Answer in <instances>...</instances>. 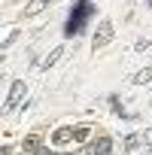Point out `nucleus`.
<instances>
[{
  "instance_id": "f257e3e1",
  "label": "nucleus",
  "mask_w": 152,
  "mask_h": 155,
  "mask_svg": "<svg viewBox=\"0 0 152 155\" xmlns=\"http://www.w3.org/2000/svg\"><path fill=\"white\" fill-rule=\"evenodd\" d=\"M91 15H94V3H91V0H76L73 9H70V18H67L64 34H67V37H79V34L85 31V21H88Z\"/></svg>"
},
{
  "instance_id": "f03ea898",
  "label": "nucleus",
  "mask_w": 152,
  "mask_h": 155,
  "mask_svg": "<svg viewBox=\"0 0 152 155\" xmlns=\"http://www.w3.org/2000/svg\"><path fill=\"white\" fill-rule=\"evenodd\" d=\"M113 34H116L113 21H101V25H97V31H94V37H91L94 52H97V49H104V46H110V43H113Z\"/></svg>"
},
{
  "instance_id": "7ed1b4c3",
  "label": "nucleus",
  "mask_w": 152,
  "mask_h": 155,
  "mask_svg": "<svg viewBox=\"0 0 152 155\" xmlns=\"http://www.w3.org/2000/svg\"><path fill=\"white\" fill-rule=\"evenodd\" d=\"M21 97H25V82H21V79H15V82H12V88H9V97H6V104H3V113H12V110L21 104Z\"/></svg>"
},
{
  "instance_id": "20e7f679",
  "label": "nucleus",
  "mask_w": 152,
  "mask_h": 155,
  "mask_svg": "<svg viewBox=\"0 0 152 155\" xmlns=\"http://www.w3.org/2000/svg\"><path fill=\"white\" fill-rule=\"evenodd\" d=\"M46 6H49L46 0H31V3L25 6V12H21V18H34V15H40V12H43Z\"/></svg>"
},
{
  "instance_id": "39448f33",
  "label": "nucleus",
  "mask_w": 152,
  "mask_h": 155,
  "mask_svg": "<svg viewBox=\"0 0 152 155\" xmlns=\"http://www.w3.org/2000/svg\"><path fill=\"white\" fill-rule=\"evenodd\" d=\"M73 140V128H58L55 134H52V146H64V143H70Z\"/></svg>"
},
{
  "instance_id": "423d86ee",
  "label": "nucleus",
  "mask_w": 152,
  "mask_h": 155,
  "mask_svg": "<svg viewBox=\"0 0 152 155\" xmlns=\"http://www.w3.org/2000/svg\"><path fill=\"white\" fill-rule=\"evenodd\" d=\"M88 152H97V155H107V152H113V140L110 137H97L94 143H91V149Z\"/></svg>"
},
{
  "instance_id": "0eeeda50",
  "label": "nucleus",
  "mask_w": 152,
  "mask_h": 155,
  "mask_svg": "<svg viewBox=\"0 0 152 155\" xmlns=\"http://www.w3.org/2000/svg\"><path fill=\"white\" fill-rule=\"evenodd\" d=\"M146 82H152V64L137 70V76H134V85H146Z\"/></svg>"
},
{
  "instance_id": "6e6552de",
  "label": "nucleus",
  "mask_w": 152,
  "mask_h": 155,
  "mask_svg": "<svg viewBox=\"0 0 152 155\" xmlns=\"http://www.w3.org/2000/svg\"><path fill=\"white\" fill-rule=\"evenodd\" d=\"M61 52H64L61 46H58V49H52V55H46V61H43V70H49V67H55V64H58V58H61Z\"/></svg>"
},
{
  "instance_id": "1a4fd4ad",
  "label": "nucleus",
  "mask_w": 152,
  "mask_h": 155,
  "mask_svg": "<svg viewBox=\"0 0 152 155\" xmlns=\"http://www.w3.org/2000/svg\"><path fill=\"white\" fill-rule=\"evenodd\" d=\"M25 152H40V137H37V134L25 137Z\"/></svg>"
},
{
  "instance_id": "9d476101",
  "label": "nucleus",
  "mask_w": 152,
  "mask_h": 155,
  "mask_svg": "<svg viewBox=\"0 0 152 155\" xmlns=\"http://www.w3.org/2000/svg\"><path fill=\"white\" fill-rule=\"evenodd\" d=\"M88 134H91V128H88V125H79V128L73 131V140H76V143H82V140H88Z\"/></svg>"
},
{
  "instance_id": "9b49d317",
  "label": "nucleus",
  "mask_w": 152,
  "mask_h": 155,
  "mask_svg": "<svg viewBox=\"0 0 152 155\" xmlns=\"http://www.w3.org/2000/svg\"><path fill=\"white\" fill-rule=\"evenodd\" d=\"M15 37H18V31H12V34H9V37H6V43H3V49H9V46H12V43H15Z\"/></svg>"
},
{
  "instance_id": "f8f14e48",
  "label": "nucleus",
  "mask_w": 152,
  "mask_h": 155,
  "mask_svg": "<svg viewBox=\"0 0 152 155\" xmlns=\"http://www.w3.org/2000/svg\"><path fill=\"white\" fill-rule=\"evenodd\" d=\"M149 46H152V43H149V40H140V43H137V52H146V49H149Z\"/></svg>"
}]
</instances>
